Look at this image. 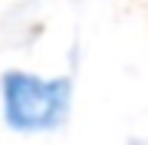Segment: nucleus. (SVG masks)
Returning <instances> with one entry per match:
<instances>
[{"mask_svg":"<svg viewBox=\"0 0 148 145\" xmlns=\"http://www.w3.org/2000/svg\"><path fill=\"white\" fill-rule=\"evenodd\" d=\"M0 99H3V119L16 132H49L59 129L73 106V82L66 76L46 79L10 69L0 79Z\"/></svg>","mask_w":148,"mask_h":145,"instance_id":"1","label":"nucleus"}]
</instances>
